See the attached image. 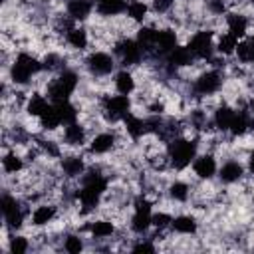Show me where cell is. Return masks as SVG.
Returning <instances> with one entry per match:
<instances>
[{"mask_svg":"<svg viewBox=\"0 0 254 254\" xmlns=\"http://www.w3.org/2000/svg\"><path fill=\"white\" fill-rule=\"evenodd\" d=\"M105 190H107V179L101 173H87L81 177V189L75 192V196L79 198L81 206L89 210L99 204Z\"/></svg>","mask_w":254,"mask_h":254,"instance_id":"6da1fadb","label":"cell"},{"mask_svg":"<svg viewBox=\"0 0 254 254\" xmlns=\"http://www.w3.org/2000/svg\"><path fill=\"white\" fill-rule=\"evenodd\" d=\"M77 73L71 71V69H64L58 79H54L50 85H48V99L52 103H60V101H67L71 97V93L75 91L77 87Z\"/></svg>","mask_w":254,"mask_h":254,"instance_id":"7a4b0ae2","label":"cell"},{"mask_svg":"<svg viewBox=\"0 0 254 254\" xmlns=\"http://www.w3.org/2000/svg\"><path fill=\"white\" fill-rule=\"evenodd\" d=\"M169 161L175 169H185L196 159V143L189 139H173L169 143Z\"/></svg>","mask_w":254,"mask_h":254,"instance_id":"3957f363","label":"cell"},{"mask_svg":"<svg viewBox=\"0 0 254 254\" xmlns=\"http://www.w3.org/2000/svg\"><path fill=\"white\" fill-rule=\"evenodd\" d=\"M40 67H42V64L36 58H32L30 54H20L12 64L10 77H12L14 83L24 85V83H28L32 79V75H36L40 71Z\"/></svg>","mask_w":254,"mask_h":254,"instance_id":"277c9868","label":"cell"},{"mask_svg":"<svg viewBox=\"0 0 254 254\" xmlns=\"http://www.w3.org/2000/svg\"><path fill=\"white\" fill-rule=\"evenodd\" d=\"M131 109V99L129 95H107L103 99V111L105 115L111 119V121H117V119H123Z\"/></svg>","mask_w":254,"mask_h":254,"instance_id":"5b68a950","label":"cell"},{"mask_svg":"<svg viewBox=\"0 0 254 254\" xmlns=\"http://www.w3.org/2000/svg\"><path fill=\"white\" fill-rule=\"evenodd\" d=\"M212 32L208 30H200L196 34H192V38L189 40V50L194 54V58L200 60H210L212 58Z\"/></svg>","mask_w":254,"mask_h":254,"instance_id":"8992f818","label":"cell"},{"mask_svg":"<svg viewBox=\"0 0 254 254\" xmlns=\"http://www.w3.org/2000/svg\"><path fill=\"white\" fill-rule=\"evenodd\" d=\"M115 52L121 58V64H125V65H137L141 62V56L145 54L141 50V46L137 44V40H129V38L121 40L115 46Z\"/></svg>","mask_w":254,"mask_h":254,"instance_id":"52a82bcc","label":"cell"},{"mask_svg":"<svg viewBox=\"0 0 254 254\" xmlns=\"http://www.w3.org/2000/svg\"><path fill=\"white\" fill-rule=\"evenodd\" d=\"M85 65H87V69H89L93 75H107V73L113 71L115 62H113V58H111L109 54H105V52H93V54H89V58L85 60Z\"/></svg>","mask_w":254,"mask_h":254,"instance_id":"ba28073f","label":"cell"},{"mask_svg":"<svg viewBox=\"0 0 254 254\" xmlns=\"http://www.w3.org/2000/svg\"><path fill=\"white\" fill-rule=\"evenodd\" d=\"M220 83H222L220 73L210 69V71H204L198 75V79L194 81V91L200 95H212L220 89Z\"/></svg>","mask_w":254,"mask_h":254,"instance_id":"9c48e42d","label":"cell"},{"mask_svg":"<svg viewBox=\"0 0 254 254\" xmlns=\"http://www.w3.org/2000/svg\"><path fill=\"white\" fill-rule=\"evenodd\" d=\"M192 171L198 179H212L216 175V161L210 155H200L192 161Z\"/></svg>","mask_w":254,"mask_h":254,"instance_id":"30bf717a","label":"cell"},{"mask_svg":"<svg viewBox=\"0 0 254 254\" xmlns=\"http://www.w3.org/2000/svg\"><path fill=\"white\" fill-rule=\"evenodd\" d=\"M165 58L171 64V67H185V65H190L194 54L189 50V46H175Z\"/></svg>","mask_w":254,"mask_h":254,"instance_id":"8fae6325","label":"cell"},{"mask_svg":"<svg viewBox=\"0 0 254 254\" xmlns=\"http://www.w3.org/2000/svg\"><path fill=\"white\" fill-rule=\"evenodd\" d=\"M123 125H125L127 135H129V137H133V139H139V137H143V135L147 133L145 119H143V117H139V115H135V113H131V111L123 117Z\"/></svg>","mask_w":254,"mask_h":254,"instance_id":"7c38bea8","label":"cell"},{"mask_svg":"<svg viewBox=\"0 0 254 254\" xmlns=\"http://www.w3.org/2000/svg\"><path fill=\"white\" fill-rule=\"evenodd\" d=\"M93 10V2L91 0H69L67 2V14L71 20H85Z\"/></svg>","mask_w":254,"mask_h":254,"instance_id":"4fadbf2b","label":"cell"},{"mask_svg":"<svg viewBox=\"0 0 254 254\" xmlns=\"http://www.w3.org/2000/svg\"><path fill=\"white\" fill-rule=\"evenodd\" d=\"M175 46H177V34L173 30H159L157 32V44H155L157 54L167 56Z\"/></svg>","mask_w":254,"mask_h":254,"instance_id":"5bb4252c","label":"cell"},{"mask_svg":"<svg viewBox=\"0 0 254 254\" xmlns=\"http://www.w3.org/2000/svg\"><path fill=\"white\" fill-rule=\"evenodd\" d=\"M95 8L101 16H117L127 10V0H95Z\"/></svg>","mask_w":254,"mask_h":254,"instance_id":"9a60e30c","label":"cell"},{"mask_svg":"<svg viewBox=\"0 0 254 254\" xmlns=\"http://www.w3.org/2000/svg\"><path fill=\"white\" fill-rule=\"evenodd\" d=\"M113 145H115V135H113V133H99V135H95V137L91 139L89 149H91V153H95V155H103V153L111 151Z\"/></svg>","mask_w":254,"mask_h":254,"instance_id":"2e32d148","label":"cell"},{"mask_svg":"<svg viewBox=\"0 0 254 254\" xmlns=\"http://www.w3.org/2000/svg\"><path fill=\"white\" fill-rule=\"evenodd\" d=\"M171 226H173V230L179 232V234H194L196 228H198V222H196L194 216H190V214H179V216L173 218Z\"/></svg>","mask_w":254,"mask_h":254,"instance_id":"e0dca14e","label":"cell"},{"mask_svg":"<svg viewBox=\"0 0 254 254\" xmlns=\"http://www.w3.org/2000/svg\"><path fill=\"white\" fill-rule=\"evenodd\" d=\"M242 175H244V167H242L238 161H228V163H224V165L220 167V171H218V177H220L222 183H234V181H238Z\"/></svg>","mask_w":254,"mask_h":254,"instance_id":"ac0fdd59","label":"cell"},{"mask_svg":"<svg viewBox=\"0 0 254 254\" xmlns=\"http://www.w3.org/2000/svg\"><path fill=\"white\" fill-rule=\"evenodd\" d=\"M151 226H153V214L145 212V210H135V214L131 218V230L135 234H145V232H149Z\"/></svg>","mask_w":254,"mask_h":254,"instance_id":"d6986e66","label":"cell"},{"mask_svg":"<svg viewBox=\"0 0 254 254\" xmlns=\"http://www.w3.org/2000/svg\"><path fill=\"white\" fill-rule=\"evenodd\" d=\"M226 26H228V34H232L234 38H242L248 30V20L242 14H228Z\"/></svg>","mask_w":254,"mask_h":254,"instance_id":"ffe728a7","label":"cell"},{"mask_svg":"<svg viewBox=\"0 0 254 254\" xmlns=\"http://www.w3.org/2000/svg\"><path fill=\"white\" fill-rule=\"evenodd\" d=\"M135 40H137V44L141 46L143 52H153L155 44H157V30L149 28V26H143V28H139Z\"/></svg>","mask_w":254,"mask_h":254,"instance_id":"44dd1931","label":"cell"},{"mask_svg":"<svg viewBox=\"0 0 254 254\" xmlns=\"http://www.w3.org/2000/svg\"><path fill=\"white\" fill-rule=\"evenodd\" d=\"M234 117H236V111H234L232 107H226V105L218 107V109L214 111V125H216V129H220V131H230V125H232Z\"/></svg>","mask_w":254,"mask_h":254,"instance_id":"7402d4cb","label":"cell"},{"mask_svg":"<svg viewBox=\"0 0 254 254\" xmlns=\"http://www.w3.org/2000/svg\"><path fill=\"white\" fill-rule=\"evenodd\" d=\"M38 119H40V125H42L44 129H48V131H54V129H58V127L62 125L60 111H58V107H56L54 103H50L48 109H46Z\"/></svg>","mask_w":254,"mask_h":254,"instance_id":"603a6c76","label":"cell"},{"mask_svg":"<svg viewBox=\"0 0 254 254\" xmlns=\"http://www.w3.org/2000/svg\"><path fill=\"white\" fill-rule=\"evenodd\" d=\"M62 169L65 173V177H81L83 171H85V165H83V159L81 157H65L62 161Z\"/></svg>","mask_w":254,"mask_h":254,"instance_id":"cb8c5ba5","label":"cell"},{"mask_svg":"<svg viewBox=\"0 0 254 254\" xmlns=\"http://www.w3.org/2000/svg\"><path fill=\"white\" fill-rule=\"evenodd\" d=\"M115 89L123 95H129L135 89V79L127 69H121L115 73Z\"/></svg>","mask_w":254,"mask_h":254,"instance_id":"d4e9b609","label":"cell"},{"mask_svg":"<svg viewBox=\"0 0 254 254\" xmlns=\"http://www.w3.org/2000/svg\"><path fill=\"white\" fill-rule=\"evenodd\" d=\"M64 139H65V143H69V145H81L83 143V139H85V129L75 121V123H69V125H65V129H64Z\"/></svg>","mask_w":254,"mask_h":254,"instance_id":"484cf974","label":"cell"},{"mask_svg":"<svg viewBox=\"0 0 254 254\" xmlns=\"http://www.w3.org/2000/svg\"><path fill=\"white\" fill-rule=\"evenodd\" d=\"M54 216H56V206H52V204H42V206H38V208L32 212V222H34L36 226H44V224L52 222Z\"/></svg>","mask_w":254,"mask_h":254,"instance_id":"4316f807","label":"cell"},{"mask_svg":"<svg viewBox=\"0 0 254 254\" xmlns=\"http://www.w3.org/2000/svg\"><path fill=\"white\" fill-rule=\"evenodd\" d=\"M65 40L69 46H73L75 50H85L87 48V32L83 28H71L65 34Z\"/></svg>","mask_w":254,"mask_h":254,"instance_id":"83f0119b","label":"cell"},{"mask_svg":"<svg viewBox=\"0 0 254 254\" xmlns=\"http://www.w3.org/2000/svg\"><path fill=\"white\" fill-rule=\"evenodd\" d=\"M54 105L58 107V111H60V117H62V123H64V125H69V123H75V121H77V109H75V105H71V103H69V99H67V101L54 103Z\"/></svg>","mask_w":254,"mask_h":254,"instance_id":"f1b7e54d","label":"cell"},{"mask_svg":"<svg viewBox=\"0 0 254 254\" xmlns=\"http://www.w3.org/2000/svg\"><path fill=\"white\" fill-rule=\"evenodd\" d=\"M89 232H91L93 238H107L115 232V226L109 220H95V222H91Z\"/></svg>","mask_w":254,"mask_h":254,"instance_id":"f546056e","label":"cell"},{"mask_svg":"<svg viewBox=\"0 0 254 254\" xmlns=\"http://www.w3.org/2000/svg\"><path fill=\"white\" fill-rule=\"evenodd\" d=\"M127 16L133 20V22H143L145 20V16H147V12H149V6L145 4V2H139V0H133V2H129L127 4Z\"/></svg>","mask_w":254,"mask_h":254,"instance_id":"4dcf8cb0","label":"cell"},{"mask_svg":"<svg viewBox=\"0 0 254 254\" xmlns=\"http://www.w3.org/2000/svg\"><path fill=\"white\" fill-rule=\"evenodd\" d=\"M236 46H238V38H234L232 34H224L218 38V44H216V50L218 54L222 56H230L236 52Z\"/></svg>","mask_w":254,"mask_h":254,"instance_id":"1f68e13d","label":"cell"},{"mask_svg":"<svg viewBox=\"0 0 254 254\" xmlns=\"http://www.w3.org/2000/svg\"><path fill=\"white\" fill-rule=\"evenodd\" d=\"M48 99L44 97V95H32L30 99H28V105H26V109H28V113L30 115H34V117H40L46 109H48Z\"/></svg>","mask_w":254,"mask_h":254,"instance_id":"d6a6232c","label":"cell"},{"mask_svg":"<svg viewBox=\"0 0 254 254\" xmlns=\"http://www.w3.org/2000/svg\"><path fill=\"white\" fill-rule=\"evenodd\" d=\"M248 127H252V121H250L248 113H236V117H234V121L230 125V133L240 137V135H244L248 131Z\"/></svg>","mask_w":254,"mask_h":254,"instance_id":"836d02e7","label":"cell"},{"mask_svg":"<svg viewBox=\"0 0 254 254\" xmlns=\"http://www.w3.org/2000/svg\"><path fill=\"white\" fill-rule=\"evenodd\" d=\"M189 192H190L189 185H187V183H181V181H177V183H173V185L169 187L171 198H175V200H179V202H185V200L189 198Z\"/></svg>","mask_w":254,"mask_h":254,"instance_id":"e575fe53","label":"cell"},{"mask_svg":"<svg viewBox=\"0 0 254 254\" xmlns=\"http://www.w3.org/2000/svg\"><path fill=\"white\" fill-rule=\"evenodd\" d=\"M4 220H6V224H8L10 228H20L22 222H24V212H22V208L16 206V208L4 212Z\"/></svg>","mask_w":254,"mask_h":254,"instance_id":"d590c367","label":"cell"},{"mask_svg":"<svg viewBox=\"0 0 254 254\" xmlns=\"http://www.w3.org/2000/svg\"><path fill=\"white\" fill-rule=\"evenodd\" d=\"M64 250L69 252V254H79L83 250V240L77 234H69L64 240Z\"/></svg>","mask_w":254,"mask_h":254,"instance_id":"8d00e7d4","label":"cell"},{"mask_svg":"<svg viewBox=\"0 0 254 254\" xmlns=\"http://www.w3.org/2000/svg\"><path fill=\"white\" fill-rule=\"evenodd\" d=\"M234 54L238 56V60H240L242 64L254 62V54H252V48H250L248 40H244V42H238V46H236V52H234Z\"/></svg>","mask_w":254,"mask_h":254,"instance_id":"74e56055","label":"cell"},{"mask_svg":"<svg viewBox=\"0 0 254 254\" xmlns=\"http://www.w3.org/2000/svg\"><path fill=\"white\" fill-rule=\"evenodd\" d=\"M2 165H4V171H6V173H18V171L24 167L22 159H20L18 155H12V153L2 159Z\"/></svg>","mask_w":254,"mask_h":254,"instance_id":"f35d334b","label":"cell"},{"mask_svg":"<svg viewBox=\"0 0 254 254\" xmlns=\"http://www.w3.org/2000/svg\"><path fill=\"white\" fill-rule=\"evenodd\" d=\"M28 240L24 238V236H14V238H10V244H8V250L12 252V254H24L26 250H28Z\"/></svg>","mask_w":254,"mask_h":254,"instance_id":"ab89813d","label":"cell"},{"mask_svg":"<svg viewBox=\"0 0 254 254\" xmlns=\"http://www.w3.org/2000/svg\"><path fill=\"white\" fill-rule=\"evenodd\" d=\"M171 222H173V216L167 214V212H157V214H153V226L159 228V230L171 226Z\"/></svg>","mask_w":254,"mask_h":254,"instance_id":"60d3db41","label":"cell"},{"mask_svg":"<svg viewBox=\"0 0 254 254\" xmlns=\"http://www.w3.org/2000/svg\"><path fill=\"white\" fill-rule=\"evenodd\" d=\"M16 206H20V204L16 202V198H14V196L4 194V196L0 198V208H2V214H4V212H8V210H12V208H16Z\"/></svg>","mask_w":254,"mask_h":254,"instance_id":"b9f144b4","label":"cell"},{"mask_svg":"<svg viewBox=\"0 0 254 254\" xmlns=\"http://www.w3.org/2000/svg\"><path fill=\"white\" fill-rule=\"evenodd\" d=\"M173 2H175V0H153V10L159 12V14H163V12L171 10Z\"/></svg>","mask_w":254,"mask_h":254,"instance_id":"7bdbcfd3","label":"cell"},{"mask_svg":"<svg viewBox=\"0 0 254 254\" xmlns=\"http://www.w3.org/2000/svg\"><path fill=\"white\" fill-rule=\"evenodd\" d=\"M208 10H210L212 14H222V12L226 10L224 0H208Z\"/></svg>","mask_w":254,"mask_h":254,"instance_id":"ee69618b","label":"cell"},{"mask_svg":"<svg viewBox=\"0 0 254 254\" xmlns=\"http://www.w3.org/2000/svg\"><path fill=\"white\" fill-rule=\"evenodd\" d=\"M133 204H135V210H145V212H151V202H149L145 196H137Z\"/></svg>","mask_w":254,"mask_h":254,"instance_id":"f6af8a7d","label":"cell"},{"mask_svg":"<svg viewBox=\"0 0 254 254\" xmlns=\"http://www.w3.org/2000/svg\"><path fill=\"white\" fill-rule=\"evenodd\" d=\"M157 248H155V244H151V242H137L135 246H133V252H155Z\"/></svg>","mask_w":254,"mask_h":254,"instance_id":"bcb514c9","label":"cell"},{"mask_svg":"<svg viewBox=\"0 0 254 254\" xmlns=\"http://www.w3.org/2000/svg\"><path fill=\"white\" fill-rule=\"evenodd\" d=\"M248 169L254 173V151L250 153V157H248Z\"/></svg>","mask_w":254,"mask_h":254,"instance_id":"7dc6e473","label":"cell"},{"mask_svg":"<svg viewBox=\"0 0 254 254\" xmlns=\"http://www.w3.org/2000/svg\"><path fill=\"white\" fill-rule=\"evenodd\" d=\"M248 44H250V48H252V54H254V36H252V38H248Z\"/></svg>","mask_w":254,"mask_h":254,"instance_id":"c3c4849f","label":"cell"},{"mask_svg":"<svg viewBox=\"0 0 254 254\" xmlns=\"http://www.w3.org/2000/svg\"><path fill=\"white\" fill-rule=\"evenodd\" d=\"M252 115H254V101H252Z\"/></svg>","mask_w":254,"mask_h":254,"instance_id":"681fc988","label":"cell"},{"mask_svg":"<svg viewBox=\"0 0 254 254\" xmlns=\"http://www.w3.org/2000/svg\"><path fill=\"white\" fill-rule=\"evenodd\" d=\"M250 2H252V4H254V0H250Z\"/></svg>","mask_w":254,"mask_h":254,"instance_id":"f907efd6","label":"cell"}]
</instances>
